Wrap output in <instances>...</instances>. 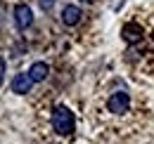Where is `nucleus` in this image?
Wrapping results in <instances>:
<instances>
[{"instance_id": "obj_1", "label": "nucleus", "mask_w": 154, "mask_h": 144, "mask_svg": "<svg viewBox=\"0 0 154 144\" xmlns=\"http://www.w3.org/2000/svg\"><path fill=\"white\" fill-rule=\"evenodd\" d=\"M52 128H55L57 135H71L74 128H76V116H74V111L69 106H64V104L55 106V111H52Z\"/></svg>"}, {"instance_id": "obj_2", "label": "nucleus", "mask_w": 154, "mask_h": 144, "mask_svg": "<svg viewBox=\"0 0 154 144\" xmlns=\"http://www.w3.org/2000/svg\"><path fill=\"white\" fill-rule=\"evenodd\" d=\"M107 109L112 113H126L131 109V97L128 92H114L109 99H107Z\"/></svg>"}, {"instance_id": "obj_3", "label": "nucleus", "mask_w": 154, "mask_h": 144, "mask_svg": "<svg viewBox=\"0 0 154 144\" xmlns=\"http://www.w3.org/2000/svg\"><path fill=\"white\" fill-rule=\"evenodd\" d=\"M14 21H17V28L19 31H26L31 24H33V12H31V7L29 5H17L14 7Z\"/></svg>"}, {"instance_id": "obj_4", "label": "nucleus", "mask_w": 154, "mask_h": 144, "mask_svg": "<svg viewBox=\"0 0 154 144\" xmlns=\"http://www.w3.org/2000/svg\"><path fill=\"white\" fill-rule=\"evenodd\" d=\"M31 88H33V80H31L29 73H17V76L12 78V92L26 94V92H31Z\"/></svg>"}, {"instance_id": "obj_5", "label": "nucleus", "mask_w": 154, "mask_h": 144, "mask_svg": "<svg viewBox=\"0 0 154 144\" xmlns=\"http://www.w3.org/2000/svg\"><path fill=\"white\" fill-rule=\"evenodd\" d=\"M81 17H83V12H81V7H76V5H66L62 10V24L64 26H76L78 21H81Z\"/></svg>"}, {"instance_id": "obj_6", "label": "nucleus", "mask_w": 154, "mask_h": 144, "mask_svg": "<svg viewBox=\"0 0 154 144\" xmlns=\"http://www.w3.org/2000/svg\"><path fill=\"white\" fill-rule=\"evenodd\" d=\"M26 73L31 76V80H33V83H43V80L50 76V66H48L45 62H33V64H31V69H29Z\"/></svg>"}, {"instance_id": "obj_7", "label": "nucleus", "mask_w": 154, "mask_h": 144, "mask_svg": "<svg viewBox=\"0 0 154 144\" xmlns=\"http://www.w3.org/2000/svg\"><path fill=\"white\" fill-rule=\"evenodd\" d=\"M121 36H123L126 43H137V40L142 38V28H140L137 24H126L123 31H121Z\"/></svg>"}, {"instance_id": "obj_8", "label": "nucleus", "mask_w": 154, "mask_h": 144, "mask_svg": "<svg viewBox=\"0 0 154 144\" xmlns=\"http://www.w3.org/2000/svg\"><path fill=\"white\" fill-rule=\"evenodd\" d=\"M52 5H55V0H40V7L48 12V10H52Z\"/></svg>"}, {"instance_id": "obj_9", "label": "nucleus", "mask_w": 154, "mask_h": 144, "mask_svg": "<svg viewBox=\"0 0 154 144\" xmlns=\"http://www.w3.org/2000/svg\"><path fill=\"white\" fill-rule=\"evenodd\" d=\"M2 80H5V59L0 57V85H2Z\"/></svg>"}]
</instances>
